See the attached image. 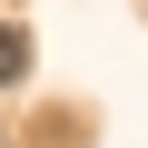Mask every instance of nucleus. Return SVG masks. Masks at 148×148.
<instances>
[{
    "instance_id": "f257e3e1",
    "label": "nucleus",
    "mask_w": 148,
    "mask_h": 148,
    "mask_svg": "<svg viewBox=\"0 0 148 148\" xmlns=\"http://www.w3.org/2000/svg\"><path fill=\"white\" fill-rule=\"evenodd\" d=\"M30 79V40H20V20H0V89H20Z\"/></svg>"
}]
</instances>
